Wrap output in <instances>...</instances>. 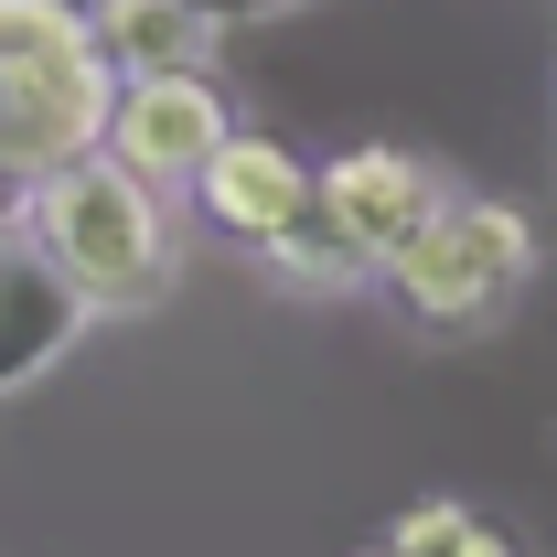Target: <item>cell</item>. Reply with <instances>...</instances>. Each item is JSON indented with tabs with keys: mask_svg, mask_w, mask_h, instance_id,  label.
<instances>
[{
	"mask_svg": "<svg viewBox=\"0 0 557 557\" xmlns=\"http://www.w3.org/2000/svg\"><path fill=\"white\" fill-rule=\"evenodd\" d=\"M440 194H450V183H440L418 150H397V139H364V150H344V161L322 172V214L344 225L354 247H375V269H386V247H397Z\"/></svg>",
	"mask_w": 557,
	"mask_h": 557,
	"instance_id": "cell-6",
	"label": "cell"
},
{
	"mask_svg": "<svg viewBox=\"0 0 557 557\" xmlns=\"http://www.w3.org/2000/svg\"><path fill=\"white\" fill-rule=\"evenodd\" d=\"M311 194H322V172H311L289 139H269V129H225V139H214V161L194 172L205 225H214V236H236V247H269Z\"/></svg>",
	"mask_w": 557,
	"mask_h": 557,
	"instance_id": "cell-5",
	"label": "cell"
},
{
	"mask_svg": "<svg viewBox=\"0 0 557 557\" xmlns=\"http://www.w3.org/2000/svg\"><path fill=\"white\" fill-rule=\"evenodd\" d=\"M386 547H397V557H515V547H504V525H483L461 493H429L418 515H397Z\"/></svg>",
	"mask_w": 557,
	"mask_h": 557,
	"instance_id": "cell-10",
	"label": "cell"
},
{
	"mask_svg": "<svg viewBox=\"0 0 557 557\" xmlns=\"http://www.w3.org/2000/svg\"><path fill=\"white\" fill-rule=\"evenodd\" d=\"M354 557H397V547H354Z\"/></svg>",
	"mask_w": 557,
	"mask_h": 557,
	"instance_id": "cell-11",
	"label": "cell"
},
{
	"mask_svg": "<svg viewBox=\"0 0 557 557\" xmlns=\"http://www.w3.org/2000/svg\"><path fill=\"white\" fill-rule=\"evenodd\" d=\"M258 258H269V269L289 278V289H322V300H344V289H375V247H354L344 225L322 214V194L289 214V225H278Z\"/></svg>",
	"mask_w": 557,
	"mask_h": 557,
	"instance_id": "cell-9",
	"label": "cell"
},
{
	"mask_svg": "<svg viewBox=\"0 0 557 557\" xmlns=\"http://www.w3.org/2000/svg\"><path fill=\"white\" fill-rule=\"evenodd\" d=\"M86 33L119 75H205L225 22L205 0H86Z\"/></svg>",
	"mask_w": 557,
	"mask_h": 557,
	"instance_id": "cell-7",
	"label": "cell"
},
{
	"mask_svg": "<svg viewBox=\"0 0 557 557\" xmlns=\"http://www.w3.org/2000/svg\"><path fill=\"white\" fill-rule=\"evenodd\" d=\"M375 278L408 300L418 322L461 333V322L504 311V300L536 278V225H525L515 205H493V194H440V205L386 247V269H375Z\"/></svg>",
	"mask_w": 557,
	"mask_h": 557,
	"instance_id": "cell-3",
	"label": "cell"
},
{
	"mask_svg": "<svg viewBox=\"0 0 557 557\" xmlns=\"http://www.w3.org/2000/svg\"><path fill=\"white\" fill-rule=\"evenodd\" d=\"M236 129V108L214 97V75H119L108 97V161H129L150 194H194V172L214 161V139Z\"/></svg>",
	"mask_w": 557,
	"mask_h": 557,
	"instance_id": "cell-4",
	"label": "cell"
},
{
	"mask_svg": "<svg viewBox=\"0 0 557 557\" xmlns=\"http://www.w3.org/2000/svg\"><path fill=\"white\" fill-rule=\"evenodd\" d=\"M119 65L86 33V0H0V172L44 183L108 139Z\"/></svg>",
	"mask_w": 557,
	"mask_h": 557,
	"instance_id": "cell-2",
	"label": "cell"
},
{
	"mask_svg": "<svg viewBox=\"0 0 557 557\" xmlns=\"http://www.w3.org/2000/svg\"><path fill=\"white\" fill-rule=\"evenodd\" d=\"M22 247L65 278L86 311H150L172 269H183V236H172V194H150L129 161L86 150L65 172H44L22 194Z\"/></svg>",
	"mask_w": 557,
	"mask_h": 557,
	"instance_id": "cell-1",
	"label": "cell"
},
{
	"mask_svg": "<svg viewBox=\"0 0 557 557\" xmlns=\"http://www.w3.org/2000/svg\"><path fill=\"white\" fill-rule=\"evenodd\" d=\"M75 322H86V300L65 278L44 269L33 247H0V386H22L44 354H65Z\"/></svg>",
	"mask_w": 557,
	"mask_h": 557,
	"instance_id": "cell-8",
	"label": "cell"
}]
</instances>
